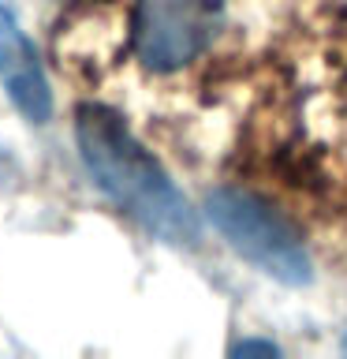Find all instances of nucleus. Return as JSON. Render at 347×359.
Listing matches in <instances>:
<instances>
[{"mask_svg":"<svg viewBox=\"0 0 347 359\" xmlns=\"http://www.w3.org/2000/svg\"><path fill=\"white\" fill-rule=\"evenodd\" d=\"M75 142L78 154L97 180V187L134 217L161 243L194 247L198 243V213L187 195L172 184L161 161L134 139L112 109L83 105L75 112Z\"/></svg>","mask_w":347,"mask_h":359,"instance_id":"obj_1","label":"nucleus"},{"mask_svg":"<svg viewBox=\"0 0 347 359\" xmlns=\"http://www.w3.org/2000/svg\"><path fill=\"white\" fill-rule=\"evenodd\" d=\"M206 217L265 277L280 280V285H306L313 277L310 255L299 232L288 224V217H280L269 202H262L250 191L217 187L206 198Z\"/></svg>","mask_w":347,"mask_h":359,"instance_id":"obj_2","label":"nucleus"},{"mask_svg":"<svg viewBox=\"0 0 347 359\" xmlns=\"http://www.w3.org/2000/svg\"><path fill=\"white\" fill-rule=\"evenodd\" d=\"M220 27V0H139L134 53L150 72H176L213 41Z\"/></svg>","mask_w":347,"mask_h":359,"instance_id":"obj_3","label":"nucleus"},{"mask_svg":"<svg viewBox=\"0 0 347 359\" xmlns=\"http://www.w3.org/2000/svg\"><path fill=\"white\" fill-rule=\"evenodd\" d=\"M0 83H4L11 105L30 123H45L52 112L49 79L41 72V60L34 53L30 38L19 30L15 15L0 4Z\"/></svg>","mask_w":347,"mask_h":359,"instance_id":"obj_4","label":"nucleus"},{"mask_svg":"<svg viewBox=\"0 0 347 359\" xmlns=\"http://www.w3.org/2000/svg\"><path fill=\"white\" fill-rule=\"evenodd\" d=\"M250 352L280 355V348H276V344H265V341H243V344H235V355H250Z\"/></svg>","mask_w":347,"mask_h":359,"instance_id":"obj_5","label":"nucleus"},{"mask_svg":"<svg viewBox=\"0 0 347 359\" xmlns=\"http://www.w3.org/2000/svg\"><path fill=\"white\" fill-rule=\"evenodd\" d=\"M344 352H347V337H344Z\"/></svg>","mask_w":347,"mask_h":359,"instance_id":"obj_6","label":"nucleus"}]
</instances>
